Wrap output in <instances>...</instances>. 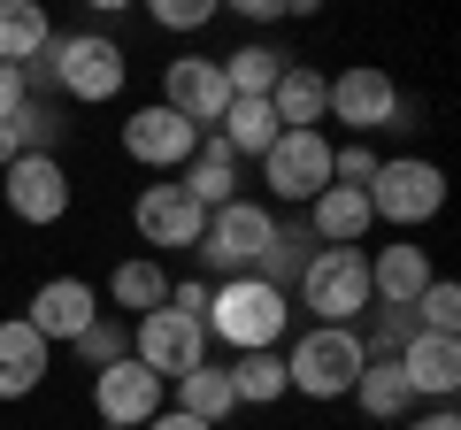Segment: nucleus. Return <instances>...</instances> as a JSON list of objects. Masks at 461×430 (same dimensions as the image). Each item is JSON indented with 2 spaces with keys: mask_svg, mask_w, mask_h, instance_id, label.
<instances>
[{
  "mask_svg": "<svg viewBox=\"0 0 461 430\" xmlns=\"http://www.w3.org/2000/svg\"><path fill=\"white\" fill-rule=\"evenodd\" d=\"M108 308H123V323H139V315L169 308V262H154V254L115 262V269H108Z\"/></svg>",
  "mask_w": 461,
  "mask_h": 430,
  "instance_id": "22",
  "label": "nucleus"
},
{
  "mask_svg": "<svg viewBox=\"0 0 461 430\" xmlns=\"http://www.w3.org/2000/svg\"><path fill=\"white\" fill-rule=\"evenodd\" d=\"M47 377H54V346L23 323V315H8V323H0V399H32Z\"/></svg>",
  "mask_w": 461,
  "mask_h": 430,
  "instance_id": "19",
  "label": "nucleus"
},
{
  "mask_svg": "<svg viewBox=\"0 0 461 430\" xmlns=\"http://www.w3.org/2000/svg\"><path fill=\"white\" fill-rule=\"evenodd\" d=\"M362 200H369V215H377V223H393L400 238H415L430 215L446 208V169L423 162V154H384L377 177L362 184Z\"/></svg>",
  "mask_w": 461,
  "mask_h": 430,
  "instance_id": "2",
  "label": "nucleus"
},
{
  "mask_svg": "<svg viewBox=\"0 0 461 430\" xmlns=\"http://www.w3.org/2000/svg\"><path fill=\"white\" fill-rule=\"evenodd\" d=\"M177 415H193V423H208V430H223L230 415H239V399H230V369H215V362H200L193 377H177V399H169Z\"/></svg>",
  "mask_w": 461,
  "mask_h": 430,
  "instance_id": "27",
  "label": "nucleus"
},
{
  "mask_svg": "<svg viewBox=\"0 0 461 430\" xmlns=\"http://www.w3.org/2000/svg\"><path fill=\"white\" fill-rule=\"evenodd\" d=\"M23 100H32V85H23V69H0V123L16 116Z\"/></svg>",
  "mask_w": 461,
  "mask_h": 430,
  "instance_id": "38",
  "label": "nucleus"
},
{
  "mask_svg": "<svg viewBox=\"0 0 461 430\" xmlns=\"http://www.w3.org/2000/svg\"><path fill=\"white\" fill-rule=\"evenodd\" d=\"M47 77H54V93L85 100V108H108V100L123 93V77H131V54L115 47L108 31H54Z\"/></svg>",
  "mask_w": 461,
  "mask_h": 430,
  "instance_id": "4",
  "label": "nucleus"
},
{
  "mask_svg": "<svg viewBox=\"0 0 461 430\" xmlns=\"http://www.w3.org/2000/svg\"><path fill=\"white\" fill-rule=\"evenodd\" d=\"M308 262H315V231H308V223L293 215V223H277V231H269L262 262H254L247 277H262L269 292H293V284H300V269H308Z\"/></svg>",
  "mask_w": 461,
  "mask_h": 430,
  "instance_id": "24",
  "label": "nucleus"
},
{
  "mask_svg": "<svg viewBox=\"0 0 461 430\" xmlns=\"http://www.w3.org/2000/svg\"><path fill=\"white\" fill-rule=\"evenodd\" d=\"M323 123H346V139L393 131V123H400V85L384 77L377 62L339 69V77H330V93H323Z\"/></svg>",
  "mask_w": 461,
  "mask_h": 430,
  "instance_id": "8",
  "label": "nucleus"
},
{
  "mask_svg": "<svg viewBox=\"0 0 461 430\" xmlns=\"http://www.w3.org/2000/svg\"><path fill=\"white\" fill-rule=\"evenodd\" d=\"M169 308L208 323V277H169Z\"/></svg>",
  "mask_w": 461,
  "mask_h": 430,
  "instance_id": "36",
  "label": "nucleus"
},
{
  "mask_svg": "<svg viewBox=\"0 0 461 430\" xmlns=\"http://www.w3.org/2000/svg\"><path fill=\"white\" fill-rule=\"evenodd\" d=\"M54 47V23L39 0H0V69H32Z\"/></svg>",
  "mask_w": 461,
  "mask_h": 430,
  "instance_id": "23",
  "label": "nucleus"
},
{
  "mask_svg": "<svg viewBox=\"0 0 461 430\" xmlns=\"http://www.w3.org/2000/svg\"><path fill=\"white\" fill-rule=\"evenodd\" d=\"M415 331L461 338V284H454V277H430V284H423V300H415Z\"/></svg>",
  "mask_w": 461,
  "mask_h": 430,
  "instance_id": "32",
  "label": "nucleus"
},
{
  "mask_svg": "<svg viewBox=\"0 0 461 430\" xmlns=\"http://www.w3.org/2000/svg\"><path fill=\"white\" fill-rule=\"evenodd\" d=\"M0 200H8V215H16V223L47 231V223H62V215H69L77 184H69V169L54 162V154H23V162L0 169Z\"/></svg>",
  "mask_w": 461,
  "mask_h": 430,
  "instance_id": "10",
  "label": "nucleus"
},
{
  "mask_svg": "<svg viewBox=\"0 0 461 430\" xmlns=\"http://www.w3.org/2000/svg\"><path fill=\"white\" fill-rule=\"evenodd\" d=\"M131 362H139V369H154L162 384L193 377V369L208 362V323H200V315H177V308L139 315V323H131Z\"/></svg>",
  "mask_w": 461,
  "mask_h": 430,
  "instance_id": "7",
  "label": "nucleus"
},
{
  "mask_svg": "<svg viewBox=\"0 0 461 430\" xmlns=\"http://www.w3.org/2000/svg\"><path fill=\"white\" fill-rule=\"evenodd\" d=\"M8 162H23V147H16V131L0 123V169H8Z\"/></svg>",
  "mask_w": 461,
  "mask_h": 430,
  "instance_id": "41",
  "label": "nucleus"
},
{
  "mask_svg": "<svg viewBox=\"0 0 461 430\" xmlns=\"http://www.w3.org/2000/svg\"><path fill=\"white\" fill-rule=\"evenodd\" d=\"M269 231H277V208H262V200H223V208H208V231H200V269H208V284H223V277H247L254 262H262V246H269Z\"/></svg>",
  "mask_w": 461,
  "mask_h": 430,
  "instance_id": "6",
  "label": "nucleus"
},
{
  "mask_svg": "<svg viewBox=\"0 0 461 430\" xmlns=\"http://www.w3.org/2000/svg\"><path fill=\"white\" fill-rule=\"evenodd\" d=\"M354 331H362V346H369V354H400V346L415 338V308H369Z\"/></svg>",
  "mask_w": 461,
  "mask_h": 430,
  "instance_id": "33",
  "label": "nucleus"
},
{
  "mask_svg": "<svg viewBox=\"0 0 461 430\" xmlns=\"http://www.w3.org/2000/svg\"><path fill=\"white\" fill-rule=\"evenodd\" d=\"M147 16L162 23V31H185V39H193V31H208V23H215V0H154Z\"/></svg>",
  "mask_w": 461,
  "mask_h": 430,
  "instance_id": "35",
  "label": "nucleus"
},
{
  "mask_svg": "<svg viewBox=\"0 0 461 430\" xmlns=\"http://www.w3.org/2000/svg\"><path fill=\"white\" fill-rule=\"evenodd\" d=\"M393 362H400V377H408L415 399H430V408H454V392H461V338H446V331H415L408 346L393 354Z\"/></svg>",
  "mask_w": 461,
  "mask_h": 430,
  "instance_id": "15",
  "label": "nucleus"
},
{
  "mask_svg": "<svg viewBox=\"0 0 461 430\" xmlns=\"http://www.w3.org/2000/svg\"><path fill=\"white\" fill-rule=\"evenodd\" d=\"M230 399L239 408H277L293 384H285V354H230Z\"/></svg>",
  "mask_w": 461,
  "mask_h": 430,
  "instance_id": "29",
  "label": "nucleus"
},
{
  "mask_svg": "<svg viewBox=\"0 0 461 430\" xmlns=\"http://www.w3.org/2000/svg\"><path fill=\"white\" fill-rule=\"evenodd\" d=\"M162 408H169V384L154 377V369H139L131 354L108 362V369H93V415H100V430H147Z\"/></svg>",
  "mask_w": 461,
  "mask_h": 430,
  "instance_id": "9",
  "label": "nucleus"
},
{
  "mask_svg": "<svg viewBox=\"0 0 461 430\" xmlns=\"http://www.w3.org/2000/svg\"><path fill=\"white\" fill-rule=\"evenodd\" d=\"M177 184L200 200V208H223V200H239V154H230L223 139H200V154L177 169Z\"/></svg>",
  "mask_w": 461,
  "mask_h": 430,
  "instance_id": "25",
  "label": "nucleus"
},
{
  "mask_svg": "<svg viewBox=\"0 0 461 430\" xmlns=\"http://www.w3.org/2000/svg\"><path fill=\"white\" fill-rule=\"evenodd\" d=\"M262 184L285 200V208H308L330 184V139L323 131H277V147L262 154Z\"/></svg>",
  "mask_w": 461,
  "mask_h": 430,
  "instance_id": "14",
  "label": "nucleus"
},
{
  "mask_svg": "<svg viewBox=\"0 0 461 430\" xmlns=\"http://www.w3.org/2000/svg\"><path fill=\"white\" fill-rule=\"evenodd\" d=\"M300 308L315 315V323H339V331H354L377 300H369V254L362 246H315V262L300 269Z\"/></svg>",
  "mask_w": 461,
  "mask_h": 430,
  "instance_id": "5",
  "label": "nucleus"
},
{
  "mask_svg": "<svg viewBox=\"0 0 461 430\" xmlns=\"http://www.w3.org/2000/svg\"><path fill=\"white\" fill-rule=\"evenodd\" d=\"M430 277H438L430 269V246H415V238H393V246L369 254V300L377 308H415Z\"/></svg>",
  "mask_w": 461,
  "mask_h": 430,
  "instance_id": "17",
  "label": "nucleus"
},
{
  "mask_svg": "<svg viewBox=\"0 0 461 430\" xmlns=\"http://www.w3.org/2000/svg\"><path fill=\"white\" fill-rule=\"evenodd\" d=\"M208 139H223L239 162H262L269 147H277V116H269V100H230L223 108V123H215Z\"/></svg>",
  "mask_w": 461,
  "mask_h": 430,
  "instance_id": "28",
  "label": "nucleus"
},
{
  "mask_svg": "<svg viewBox=\"0 0 461 430\" xmlns=\"http://www.w3.org/2000/svg\"><path fill=\"white\" fill-rule=\"evenodd\" d=\"M162 108L185 116L193 131H215L230 108V85H223V62L215 54H169L162 62Z\"/></svg>",
  "mask_w": 461,
  "mask_h": 430,
  "instance_id": "12",
  "label": "nucleus"
},
{
  "mask_svg": "<svg viewBox=\"0 0 461 430\" xmlns=\"http://www.w3.org/2000/svg\"><path fill=\"white\" fill-rule=\"evenodd\" d=\"M200 139H208V131H193L185 116H169L162 100H147V108L123 116V154H131L139 169H154V177H177V169L200 154Z\"/></svg>",
  "mask_w": 461,
  "mask_h": 430,
  "instance_id": "13",
  "label": "nucleus"
},
{
  "mask_svg": "<svg viewBox=\"0 0 461 430\" xmlns=\"http://www.w3.org/2000/svg\"><path fill=\"white\" fill-rule=\"evenodd\" d=\"M69 354H77L85 369H108V362H123V354H131V323H123V315H108V308H100L93 323H85V331L69 338Z\"/></svg>",
  "mask_w": 461,
  "mask_h": 430,
  "instance_id": "30",
  "label": "nucleus"
},
{
  "mask_svg": "<svg viewBox=\"0 0 461 430\" xmlns=\"http://www.w3.org/2000/svg\"><path fill=\"white\" fill-rule=\"evenodd\" d=\"M362 362H369L362 331L308 323V331L293 338V354H285V384H293L300 399H346V392H354V377H362Z\"/></svg>",
  "mask_w": 461,
  "mask_h": 430,
  "instance_id": "3",
  "label": "nucleus"
},
{
  "mask_svg": "<svg viewBox=\"0 0 461 430\" xmlns=\"http://www.w3.org/2000/svg\"><path fill=\"white\" fill-rule=\"evenodd\" d=\"M377 162L384 154L369 147V139H346V147H330V184H354V193H362V184L377 177Z\"/></svg>",
  "mask_w": 461,
  "mask_h": 430,
  "instance_id": "34",
  "label": "nucleus"
},
{
  "mask_svg": "<svg viewBox=\"0 0 461 430\" xmlns=\"http://www.w3.org/2000/svg\"><path fill=\"white\" fill-rule=\"evenodd\" d=\"M215 62H223V85H230V100H269V85L285 77V62H293V54H277L269 39H247V47L215 54Z\"/></svg>",
  "mask_w": 461,
  "mask_h": 430,
  "instance_id": "26",
  "label": "nucleus"
},
{
  "mask_svg": "<svg viewBox=\"0 0 461 430\" xmlns=\"http://www.w3.org/2000/svg\"><path fill=\"white\" fill-rule=\"evenodd\" d=\"M247 23H277V16H308V0H230Z\"/></svg>",
  "mask_w": 461,
  "mask_h": 430,
  "instance_id": "37",
  "label": "nucleus"
},
{
  "mask_svg": "<svg viewBox=\"0 0 461 430\" xmlns=\"http://www.w3.org/2000/svg\"><path fill=\"white\" fill-rule=\"evenodd\" d=\"M346 399H354V408H362L369 423H408V415H415V392H408V377H400V362H393V354H369Z\"/></svg>",
  "mask_w": 461,
  "mask_h": 430,
  "instance_id": "21",
  "label": "nucleus"
},
{
  "mask_svg": "<svg viewBox=\"0 0 461 430\" xmlns=\"http://www.w3.org/2000/svg\"><path fill=\"white\" fill-rule=\"evenodd\" d=\"M131 231L147 238V246H162V254H193L200 231H208V208H200V200L185 193L177 177H162V184H139V200H131Z\"/></svg>",
  "mask_w": 461,
  "mask_h": 430,
  "instance_id": "11",
  "label": "nucleus"
},
{
  "mask_svg": "<svg viewBox=\"0 0 461 430\" xmlns=\"http://www.w3.org/2000/svg\"><path fill=\"white\" fill-rule=\"evenodd\" d=\"M93 315H100V292H93L85 277H47V284L32 292V308H23V323H32L47 346H69Z\"/></svg>",
  "mask_w": 461,
  "mask_h": 430,
  "instance_id": "16",
  "label": "nucleus"
},
{
  "mask_svg": "<svg viewBox=\"0 0 461 430\" xmlns=\"http://www.w3.org/2000/svg\"><path fill=\"white\" fill-rule=\"evenodd\" d=\"M285 331H293V292H269L262 277L208 284V346L223 338V354H285Z\"/></svg>",
  "mask_w": 461,
  "mask_h": 430,
  "instance_id": "1",
  "label": "nucleus"
},
{
  "mask_svg": "<svg viewBox=\"0 0 461 430\" xmlns=\"http://www.w3.org/2000/svg\"><path fill=\"white\" fill-rule=\"evenodd\" d=\"M147 430H208V423H193V415H177V408H162V415H154Z\"/></svg>",
  "mask_w": 461,
  "mask_h": 430,
  "instance_id": "40",
  "label": "nucleus"
},
{
  "mask_svg": "<svg viewBox=\"0 0 461 430\" xmlns=\"http://www.w3.org/2000/svg\"><path fill=\"white\" fill-rule=\"evenodd\" d=\"M323 93H330V77L315 62H285V77L269 85V116H277V131H323Z\"/></svg>",
  "mask_w": 461,
  "mask_h": 430,
  "instance_id": "20",
  "label": "nucleus"
},
{
  "mask_svg": "<svg viewBox=\"0 0 461 430\" xmlns=\"http://www.w3.org/2000/svg\"><path fill=\"white\" fill-rule=\"evenodd\" d=\"M408 430H461V415L454 408H423V415H408Z\"/></svg>",
  "mask_w": 461,
  "mask_h": 430,
  "instance_id": "39",
  "label": "nucleus"
},
{
  "mask_svg": "<svg viewBox=\"0 0 461 430\" xmlns=\"http://www.w3.org/2000/svg\"><path fill=\"white\" fill-rule=\"evenodd\" d=\"M300 223L315 231V246H369V231H377V215H369V200L354 184H323L300 208Z\"/></svg>",
  "mask_w": 461,
  "mask_h": 430,
  "instance_id": "18",
  "label": "nucleus"
},
{
  "mask_svg": "<svg viewBox=\"0 0 461 430\" xmlns=\"http://www.w3.org/2000/svg\"><path fill=\"white\" fill-rule=\"evenodd\" d=\"M8 131H16V147H23V154H54L69 123H62V108H47V100H23L16 116H8Z\"/></svg>",
  "mask_w": 461,
  "mask_h": 430,
  "instance_id": "31",
  "label": "nucleus"
}]
</instances>
